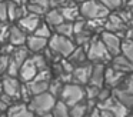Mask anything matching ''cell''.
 <instances>
[{"mask_svg":"<svg viewBox=\"0 0 133 117\" xmlns=\"http://www.w3.org/2000/svg\"><path fill=\"white\" fill-rule=\"evenodd\" d=\"M66 59H69V61L73 63L75 66L83 64V63L87 61V51H86V49H84V47L76 46V49L72 51V54H70L69 57H66Z\"/></svg>","mask_w":133,"mask_h":117,"instance_id":"cell-20","label":"cell"},{"mask_svg":"<svg viewBox=\"0 0 133 117\" xmlns=\"http://www.w3.org/2000/svg\"><path fill=\"white\" fill-rule=\"evenodd\" d=\"M87 114H89L87 101H80L70 107V117H87Z\"/></svg>","mask_w":133,"mask_h":117,"instance_id":"cell-27","label":"cell"},{"mask_svg":"<svg viewBox=\"0 0 133 117\" xmlns=\"http://www.w3.org/2000/svg\"><path fill=\"white\" fill-rule=\"evenodd\" d=\"M55 30H56V33H57V34H62V36H64V37H70V39H73V37H75L73 22H67V20H64L62 24L56 26Z\"/></svg>","mask_w":133,"mask_h":117,"instance_id":"cell-25","label":"cell"},{"mask_svg":"<svg viewBox=\"0 0 133 117\" xmlns=\"http://www.w3.org/2000/svg\"><path fill=\"white\" fill-rule=\"evenodd\" d=\"M73 29H75V34L84 31L86 30V20L84 19H77L75 23H73Z\"/></svg>","mask_w":133,"mask_h":117,"instance_id":"cell-39","label":"cell"},{"mask_svg":"<svg viewBox=\"0 0 133 117\" xmlns=\"http://www.w3.org/2000/svg\"><path fill=\"white\" fill-rule=\"evenodd\" d=\"M113 96H115L123 106H126L130 111L133 110V94L132 93L123 90L122 87H116V88H113Z\"/></svg>","mask_w":133,"mask_h":117,"instance_id":"cell-18","label":"cell"},{"mask_svg":"<svg viewBox=\"0 0 133 117\" xmlns=\"http://www.w3.org/2000/svg\"><path fill=\"white\" fill-rule=\"evenodd\" d=\"M82 2H86V0H82Z\"/></svg>","mask_w":133,"mask_h":117,"instance_id":"cell-48","label":"cell"},{"mask_svg":"<svg viewBox=\"0 0 133 117\" xmlns=\"http://www.w3.org/2000/svg\"><path fill=\"white\" fill-rule=\"evenodd\" d=\"M40 16L37 14H33V13H29L27 16H24L23 19L17 20V26L20 29H23L26 33H35V30L39 27L40 24Z\"/></svg>","mask_w":133,"mask_h":117,"instance_id":"cell-13","label":"cell"},{"mask_svg":"<svg viewBox=\"0 0 133 117\" xmlns=\"http://www.w3.org/2000/svg\"><path fill=\"white\" fill-rule=\"evenodd\" d=\"M49 44V40L43 39V37H39L36 34L32 36H27V42H26V47L29 49L32 53H42L44 49Z\"/></svg>","mask_w":133,"mask_h":117,"instance_id":"cell-17","label":"cell"},{"mask_svg":"<svg viewBox=\"0 0 133 117\" xmlns=\"http://www.w3.org/2000/svg\"><path fill=\"white\" fill-rule=\"evenodd\" d=\"M110 66H112L115 70L120 71V73H124V74H129V73H133V63L127 59L126 56L123 54H117V56H113L112 60H110Z\"/></svg>","mask_w":133,"mask_h":117,"instance_id":"cell-11","label":"cell"},{"mask_svg":"<svg viewBox=\"0 0 133 117\" xmlns=\"http://www.w3.org/2000/svg\"><path fill=\"white\" fill-rule=\"evenodd\" d=\"M9 61H10L9 54H0V74H6Z\"/></svg>","mask_w":133,"mask_h":117,"instance_id":"cell-36","label":"cell"},{"mask_svg":"<svg viewBox=\"0 0 133 117\" xmlns=\"http://www.w3.org/2000/svg\"><path fill=\"white\" fill-rule=\"evenodd\" d=\"M127 117H133V116H132V114H129V116H127Z\"/></svg>","mask_w":133,"mask_h":117,"instance_id":"cell-46","label":"cell"},{"mask_svg":"<svg viewBox=\"0 0 133 117\" xmlns=\"http://www.w3.org/2000/svg\"><path fill=\"white\" fill-rule=\"evenodd\" d=\"M100 39H102V42L104 43V46L107 47V50L110 51L112 56H117V54L122 53V40L116 33L103 30Z\"/></svg>","mask_w":133,"mask_h":117,"instance_id":"cell-8","label":"cell"},{"mask_svg":"<svg viewBox=\"0 0 133 117\" xmlns=\"http://www.w3.org/2000/svg\"><path fill=\"white\" fill-rule=\"evenodd\" d=\"M80 14L84 19H106L110 14V10L100 0H86L80 4Z\"/></svg>","mask_w":133,"mask_h":117,"instance_id":"cell-3","label":"cell"},{"mask_svg":"<svg viewBox=\"0 0 133 117\" xmlns=\"http://www.w3.org/2000/svg\"><path fill=\"white\" fill-rule=\"evenodd\" d=\"M19 70H20V66L15 61V60L10 57V61H9V66H7V71L6 74L9 76H13V77H19Z\"/></svg>","mask_w":133,"mask_h":117,"instance_id":"cell-35","label":"cell"},{"mask_svg":"<svg viewBox=\"0 0 133 117\" xmlns=\"http://www.w3.org/2000/svg\"><path fill=\"white\" fill-rule=\"evenodd\" d=\"M29 54H30V50L26 47V46H19V47H15V50H13V53L10 54V57H12L19 66H22L30 57Z\"/></svg>","mask_w":133,"mask_h":117,"instance_id":"cell-22","label":"cell"},{"mask_svg":"<svg viewBox=\"0 0 133 117\" xmlns=\"http://www.w3.org/2000/svg\"><path fill=\"white\" fill-rule=\"evenodd\" d=\"M127 4H129V7H133V0H129V2H127Z\"/></svg>","mask_w":133,"mask_h":117,"instance_id":"cell-44","label":"cell"},{"mask_svg":"<svg viewBox=\"0 0 133 117\" xmlns=\"http://www.w3.org/2000/svg\"><path fill=\"white\" fill-rule=\"evenodd\" d=\"M16 10H17V4L13 2H9L7 3V19L9 20H17V17H16Z\"/></svg>","mask_w":133,"mask_h":117,"instance_id":"cell-37","label":"cell"},{"mask_svg":"<svg viewBox=\"0 0 133 117\" xmlns=\"http://www.w3.org/2000/svg\"><path fill=\"white\" fill-rule=\"evenodd\" d=\"M126 39H132L133 40V26L126 30Z\"/></svg>","mask_w":133,"mask_h":117,"instance_id":"cell-43","label":"cell"},{"mask_svg":"<svg viewBox=\"0 0 133 117\" xmlns=\"http://www.w3.org/2000/svg\"><path fill=\"white\" fill-rule=\"evenodd\" d=\"M104 74H106V67L103 63H95L92 70V76H90L89 84L97 86V87H103L104 86Z\"/></svg>","mask_w":133,"mask_h":117,"instance_id":"cell-15","label":"cell"},{"mask_svg":"<svg viewBox=\"0 0 133 117\" xmlns=\"http://www.w3.org/2000/svg\"><path fill=\"white\" fill-rule=\"evenodd\" d=\"M27 9H29L30 13L37 14V16H44V14L47 13V9H44V7H42V6L36 4V3H32V2L27 3Z\"/></svg>","mask_w":133,"mask_h":117,"instance_id":"cell-33","label":"cell"},{"mask_svg":"<svg viewBox=\"0 0 133 117\" xmlns=\"http://www.w3.org/2000/svg\"><path fill=\"white\" fill-rule=\"evenodd\" d=\"M9 42L10 44H13L15 47L19 46H26L27 42V34L23 29H20L19 26H12L10 27V33H9Z\"/></svg>","mask_w":133,"mask_h":117,"instance_id":"cell-16","label":"cell"},{"mask_svg":"<svg viewBox=\"0 0 133 117\" xmlns=\"http://www.w3.org/2000/svg\"><path fill=\"white\" fill-rule=\"evenodd\" d=\"M6 117H36L33 114V111L29 110L26 103H13L12 106H9L7 108Z\"/></svg>","mask_w":133,"mask_h":117,"instance_id":"cell-14","label":"cell"},{"mask_svg":"<svg viewBox=\"0 0 133 117\" xmlns=\"http://www.w3.org/2000/svg\"><path fill=\"white\" fill-rule=\"evenodd\" d=\"M130 11H132V16H133V7H130Z\"/></svg>","mask_w":133,"mask_h":117,"instance_id":"cell-45","label":"cell"},{"mask_svg":"<svg viewBox=\"0 0 133 117\" xmlns=\"http://www.w3.org/2000/svg\"><path fill=\"white\" fill-rule=\"evenodd\" d=\"M47 47L55 53L56 57H59V59H66L76 49V43L70 37H64L62 34L53 33V36L49 39Z\"/></svg>","mask_w":133,"mask_h":117,"instance_id":"cell-1","label":"cell"},{"mask_svg":"<svg viewBox=\"0 0 133 117\" xmlns=\"http://www.w3.org/2000/svg\"><path fill=\"white\" fill-rule=\"evenodd\" d=\"M32 57V60L35 61V64L37 66L39 71L40 70H44V68H49V61H47V59L44 57L43 53H35Z\"/></svg>","mask_w":133,"mask_h":117,"instance_id":"cell-31","label":"cell"},{"mask_svg":"<svg viewBox=\"0 0 133 117\" xmlns=\"http://www.w3.org/2000/svg\"><path fill=\"white\" fill-rule=\"evenodd\" d=\"M0 117H3V114H0Z\"/></svg>","mask_w":133,"mask_h":117,"instance_id":"cell-47","label":"cell"},{"mask_svg":"<svg viewBox=\"0 0 133 117\" xmlns=\"http://www.w3.org/2000/svg\"><path fill=\"white\" fill-rule=\"evenodd\" d=\"M119 87H122L123 90H126V91H129V93L133 94V73H129V74H127V76L124 77L123 83H122Z\"/></svg>","mask_w":133,"mask_h":117,"instance_id":"cell-34","label":"cell"},{"mask_svg":"<svg viewBox=\"0 0 133 117\" xmlns=\"http://www.w3.org/2000/svg\"><path fill=\"white\" fill-rule=\"evenodd\" d=\"M112 54L107 50V47L104 46V43L102 42V39L95 37L90 43L89 49H87V60L92 63H107L112 60Z\"/></svg>","mask_w":133,"mask_h":117,"instance_id":"cell-4","label":"cell"},{"mask_svg":"<svg viewBox=\"0 0 133 117\" xmlns=\"http://www.w3.org/2000/svg\"><path fill=\"white\" fill-rule=\"evenodd\" d=\"M37 73H39L37 66L35 64V61L32 60V57H29V59L20 66V70H19V80H20L22 83H29L37 76Z\"/></svg>","mask_w":133,"mask_h":117,"instance_id":"cell-9","label":"cell"},{"mask_svg":"<svg viewBox=\"0 0 133 117\" xmlns=\"http://www.w3.org/2000/svg\"><path fill=\"white\" fill-rule=\"evenodd\" d=\"M124 73H120V71L115 70V68L110 66V67H106V74H104V84L109 88H116L123 83L124 80Z\"/></svg>","mask_w":133,"mask_h":117,"instance_id":"cell-12","label":"cell"},{"mask_svg":"<svg viewBox=\"0 0 133 117\" xmlns=\"http://www.w3.org/2000/svg\"><path fill=\"white\" fill-rule=\"evenodd\" d=\"M33 34H36V36H39V37H43V39L49 40L50 37L53 36L52 26L47 24V23H40V24H39V27L35 30V33H33Z\"/></svg>","mask_w":133,"mask_h":117,"instance_id":"cell-28","label":"cell"},{"mask_svg":"<svg viewBox=\"0 0 133 117\" xmlns=\"http://www.w3.org/2000/svg\"><path fill=\"white\" fill-rule=\"evenodd\" d=\"M84 97H86V91L83 86L76 84V83H67L63 86V90L59 99L66 103L69 107H72L80 101H84Z\"/></svg>","mask_w":133,"mask_h":117,"instance_id":"cell-5","label":"cell"},{"mask_svg":"<svg viewBox=\"0 0 133 117\" xmlns=\"http://www.w3.org/2000/svg\"><path fill=\"white\" fill-rule=\"evenodd\" d=\"M92 31H89L86 29L84 31H82V33H77L75 34V39H73V42L76 43V46H80V47H84L87 51V49H89L90 43H92V40L95 39V37H92Z\"/></svg>","mask_w":133,"mask_h":117,"instance_id":"cell-23","label":"cell"},{"mask_svg":"<svg viewBox=\"0 0 133 117\" xmlns=\"http://www.w3.org/2000/svg\"><path fill=\"white\" fill-rule=\"evenodd\" d=\"M2 84H3V90L4 94L13 99L15 101L20 100V90H22V81L17 77L9 76V74H3V79H2Z\"/></svg>","mask_w":133,"mask_h":117,"instance_id":"cell-6","label":"cell"},{"mask_svg":"<svg viewBox=\"0 0 133 117\" xmlns=\"http://www.w3.org/2000/svg\"><path fill=\"white\" fill-rule=\"evenodd\" d=\"M92 70H93V64L92 61H86L83 64H79L75 67L73 70V83L80 86H86L89 84L90 76H92Z\"/></svg>","mask_w":133,"mask_h":117,"instance_id":"cell-7","label":"cell"},{"mask_svg":"<svg viewBox=\"0 0 133 117\" xmlns=\"http://www.w3.org/2000/svg\"><path fill=\"white\" fill-rule=\"evenodd\" d=\"M7 20V3L0 2V22Z\"/></svg>","mask_w":133,"mask_h":117,"instance_id":"cell-40","label":"cell"},{"mask_svg":"<svg viewBox=\"0 0 133 117\" xmlns=\"http://www.w3.org/2000/svg\"><path fill=\"white\" fill-rule=\"evenodd\" d=\"M32 3H36V4L42 6V7H44V9L50 7V0H32Z\"/></svg>","mask_w":133,"mask_h":117,"instance_id":"cell-41","label":"cell"},{"mask_svg":"<svg viewBox=\"0 0 133 117\" xmlns=\"http://www.w3.org/2000/svg\"><path fill=\"white\" fill-rule=\"evenodd\" d=\"M63 81H62L60 79H55V80H50V84H49V93L53 94V96L56 97V99H59L60 97V93L62 90H63Z\"/></svg>","mask_w":133,"mask_h":117,"instance_id":"cell-29","label":"cell"},{"mask_svg":"<svg viewBox=\"0 0 133 117\" xmlns=\"http://www.w3.org/2000/svg\"><path fill=\"white\" fill-rule=\"evenodd\" d=\"M27 87H29L30 93L33 94V96H37V94H42L44 93V91L49 90V84L50 81H46V80H37V79H33L32 81L26 83Z\"/></svg>","mask_w":133,"mask_h":117,"instance_id":"cell-19","label":"cell"},{"mask_svg":"<svg viewBox=\"0 0 133 117\" xmlns=\"http://www.w3.org/2000/svg\"><path fill=\"white\" fill-rule=\"evenodd\" d=\"M100 88H102V87H97V86L87 84L86 88H84L87 100H96V101H97V96H99V91H100Z\"/></svg>","mask_w":133,"mask_h":117,"instance_id":"cell-32","label":"cell"},{"mask_svg":"<svg viewBox=\"0 0 133 117\" xmlns=\"http://www.w3.org/2000/svg\"><path fill=\"white\" fill-rule=\"evenodd\" d=\"M53 117H70V107L62 100H57L52 110Z\"/></svg>","mask_w":133,"mask_h":117,"instance_id":"cell-26","label":"cell"},{"mask_svg":"<svg viewBox=\"0 0 133 117\" xmlns=\"http://www.w3.org/2000/svg\"><path fill=\"white\" fill-rule=\"evenodd\" d=\"M87 117H89V116H87Z\"/></svg>","mask_w":133,"mask_h":117,"instance_id":"cell-49","label":"cell"},{"mask_svg":"<svg viewBox=\"0 0 133 117\" xmlns=\"http://www.w3.org/2000/svg\"><path fill=\"white\" fill-rule=\"evenodd\" d=\"M46 17V23L50 24L52 27H56V26L62 24L64 22V17L62 14L60 9H52V10H47V13L44 14Z\"/></svg>","mask_w":133,"mask_h":117,"instance_id":"cell-21","label":"cell"},{"mask_svg":"<svg viewBox=\"0 0 133 117\" xmlns=\"http://www.w3.org/2000/svg\"><path fill=\"white\" fill-rule=\"evenodd\" d=\"M10 2L16 3L17 6H26L27 3H29V0H10Z\"/></svg>","mask_w":133,"mask_h":117,"instance_id":"cell-42","label":"cell"},{"mask_svg":"<svg viewBox=\"0 0 133 117\" xmlns=\"http://www.w3.org/2000/svg\"><path fill=\"white\" fill-rule=\"evenodd\" d=\"M104 6H106L109 10H115V9H119L123 3V0H100Z\"/></svg>","mask_w":133,"mask_h":117,"instance_id":"cell-38","label":"cell"},{"mask_svg":"<svg viewBox=\"0 0 133 117\" xmlns=\"http://www.w3.org/2000/svg\"><path fill=\"white\" fill-rule=\"evenodd\" d=\"M104 30L112 31V33H116L119 37H120L122 31H126V23L120 19L117 13L116 14H109L106 17V24H104Z\"/></svg>","mask_w":133,"mask_h":117,"instance_id":"cell-10","label":"cell"},{"mask_svg":"<svg viewBox=\"0 0 133 117\" xmlns=\"http://www.w3.org/2000/svg\"><path fill=\"white\" fill-rule=\"evenodd\" d=\"M122 54L126 56L133 63V40L132 39H124L122 42Z\"/></svg>","mask_w":133,"mask_h":117,"instance_id":"cell-30","label":"cell"},{"mask_svg":"<svg viewBox=\"0 0 133 117\" xmlns=\"http://www.w3.org/2000/svg\"><path fill=\"white\" fill-rule=\"evenodd\" d=\"M56 101H57V99L53 94H50L49 91H44L42 94L33 96L29 104H27V107H29L30 111H33L35 116H43V114L50 113L53 110Z\"/></svg>","mask_w":133,"mask_h":117,"instance_id":"cell-2","label":"cell"},{"mask_svg":"<svg viewBox=\"0 0 133 117\" xmlns=\"http://www.w3.org/2000/svg\"><path fill=\"white\" fill-rule=\"evenodd\" d=\"M62 14H63L64 20L67 22H73V20H77L79 16H80V9H77L76 6L73 4H67V6H63L60 9Z\"/></svg>","mask_w":133,"mask_h":117,"instance_id":"cell-24","label":"cell"}]
</instances>
